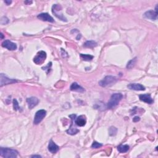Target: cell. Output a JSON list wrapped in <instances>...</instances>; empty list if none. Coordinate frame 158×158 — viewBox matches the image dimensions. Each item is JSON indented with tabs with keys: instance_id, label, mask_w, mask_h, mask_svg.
<instances>
[{
	"instance_id": "cell-1",
	"label": "cell",
	"mask_w": 158,
	"mask_h": 158,
	"mask_svg": "<svg viewBox=\"0 0 158 158\" xmlns=\"http://www.w3.org/2000/svg\"><path fill=\"white\" fill-rule=\"evenodd\" d=\"M122 98H123V96L121 93H114L112 95L109 101L107 104V106H106L107 108L112 109L113 108V107L117 106L119 105V102L122 100Z\"/></svg>"
},
{
	"instance_id": "cell-2",
	"label": "cell",
	"mask_w": 158,
	"mask_h": 158,
	"mask_svg": "<svg viewBox=\"0 0 158 158\" xmlns=\"http://www.w3.org/2000/svg\"><path fill=\"white\" fill-rule=\"evenodd\" d=\"M17 155L18 152L15 149L3 147L0 148V156L3 157L14 158L17 157Z\"/></svg>"
},
{
	"instance_id": "cell-3",
	"label": "cell",
	"mask_w": 158,
	"mask_h": 158,
	"mask_svg": "<svg viewBox=\"0 0 158 158\" xmlns=\"http://www.w3.org/2000/svg\"><path fill=\"white\" fill-rule=\"evenodd\" d=\"M52 13L55 16L64 22H67V20L62 13V7L59 5H54L52 7Z\"/></svg>"
},
{
	"instance_id": "cell-4",
	"label": "cell",
	"mask_w": 158,
	"mask_h": 158,
	"mask_svg": "<svg viewBox=\"0 0 158 158\" xmlns=\"http://www.w3.org/2000/svg\"><path fill=\"white\" fill-rule=\"evenodd\" d=\"M117 81V78L115 77L111 76V75H107L102 80L99 81V85L102 87H106L108 85H111L115 83H116Z\"/></svg>"
},
{
	"instance_id": "cell-5",
	"label": "cell",
	"mask_w": 158,
	"mask_h": 158,
	"mask_svg": "<svg viewBox=\"0 0 158 158\" xmlns=\"http://www.w3.org/2000/svg\"><path fill=\"white\" fill-rule=\"evenodd\" d=\"M46 115H47V111L44 109H41L38 111L35 115L34 120H33V124L35 125H38V124L43 121V119L45 117Z\"/></svg>"
},
{
	"instance_id": "cell-6",
	"label": "cell",
	"mask_w": 158,
	"mask_h": 158,
	"mask_svg": "<svg viewBox=\"0 0 158 158\" xmlns=\"http://www.w3.org/2000/svg\"><path fill=\"white\" fill-rule=\"evenodd\" d=\"M47 58V53L43 51H41L37 53V56L33 58V62L36 64H42Z\"/></svg>"
},
{
	"instance_id": "cell-7",
	"label": "cell",
	"mask_w": 158,
	"mask_h": 158,
	"mask_svg": "<svg viewBox=\"0 0 158 158\" xmlns=\"http://www.w3.org/2000/svg\"><path fill=\"white\" fill-rule=\"evenodd\" d=\"M69 117H71L72 119V124L71 127H69V129L66 131V132L69 135H74L79 132V130H78L74 126V121L75 119L76 115L75 114L70 115H69Z\"/></svg>"
},
{
	"instance_id": "cell-8",
	"label": "cell",
	"mask_w": 158,
	"mask_h": 158,
	"mask_svg": "<svg viewBox=\"0 0 158 158\" xmlns=\"http://www.w3.org/2000/svg\"><path fill=\"white\" fill-rule=\"evenodd\" d=\"M157 14H158L157 13V6H156L155 11L150 10L148 11H146V12L144 14V17L145 18L151 19V20H152V21H155L157 19Z\"/></svg>"
},
{
	"instance_id": "cell-9",
	"label": "cell",
	"mask_w": 158,
	"mask_h": 158,
	"mask_svg": "<svg viewBox=\"0 0 158 158\" xmlns=\"http://www.w3.org/2000/svg\"><path fill=\"white\" fill-rule=\"evenodd\" d=\"M16 82H17V81L16 80L9 79L3 74H1V83H0V87H1L4 85H9Z\"/></svg>"
},
{
	"instance_id": "cell-10",
	"label": "cell",
	"mask_w": 158,
	"mask_h": 158,
	"mask_svg": "<svg viewBox=\"0 0 158 158\" xmlns=\"http://www.w3.org/2000/svg\"><path fill=\"white\" fill-rule=\"evenodd\" d=\"M2 47L3 48H5L7 49L11 50V51H13V50H16L17 48L16 43H13V42L11 41L10 40H5L2 43Z\"/></svg>"
},
{
	"instance_id": "cell-11",
	"label": "cell",
	"mask_w": 158,
	"mask_h": 158,
	"mask_svg": "<svg viewBox=\"0 0 158 158\" xmlns=\"http://www.w3.org/2000/svg\"><path fill=\"white\" fill-rule=\"evenodd\" d=\"M38 19H39L40 20L42 21L45 22H54V19L50 16V15L48 13H41L38 15L37 16Z\"/></svg>"
},
{
	"instance_id": "cell-12",
	"label": "cell",
	"mask_w": 158,
	"mask_h": 158,
	"mask_svg": "<svg viewBox=\"0 0 158 158\" xmlns=\"http://www.w3.org/2000/svg\"><path fill=\"white\" fill-rule=\"evenodd\" d=\"M27 103L28 104L29 108L32 109L38 105V103H39V100L36 97H31L27 99Z\"/></svg>"
},
{
	"instance_id": "cell-13",
	"label": "cell",
	"mask_w": 158,
	"mask_h": 158,
	"mask_svg": "<svg viewBox=\"0 0 158 158\" xmlns=\"http://www.w3.org/2000/svg\"><path fill=\"white\" fill-rule=\"evenodd\" d=\"M87 119L85 115H80L75 119V124L79 127H83L85 125Z\"/></svg>"
},
{
	"instance_id": "cell-14",
	"label": "cell",
	"mask_w": 158,
	"mask_h": 158,
	"mask_svg": "<svg viewBox=\"0 0 158 158\" xmlns=\"http://www.w3.org/2000/svg\"><path fill=\"white\" fill-rule=\"evenodd\" d=\"M129 89L136 91H144L145 87L140 83H130L127 86Z\"/></svg>"
},
{
	"instance_id": "cell-15",
	"label": "cell",
	"mask_w": 158,
	"mask_h": 158,
	"mask_svg": "<svg viewBox=\"0 0 158 158\" xmlns=\"http://www.w3.org/2000/svg\"><path fill=\"white\" fill-rule=\"evenodd\" d=\"M139 98L141 101H143L146 103L149 104V105H151V104H152L154 102L153 99L151 97V95L150 94L140 95L139 96Z\"/></svg>"
},
{
	"instance_id": "cell-16",
	"label": "cell",
	"mask_w": 158,
	"mask_h": 158,
	"mask_svg": "<svg viewBox=\"0 0 158 158\" xmlns=\"http://www.w3.org/2000/svg\"><path fill=\"white\" fill-rule=\"evenodd\" d=\"M48 148L49 151L51 152L53 154H55L56 152H57V151H58L59 149V146H57L52 140H51L49 141Z\"/></svg>"
},
{
	"instance_id": "cell-17",
	"label": "cell",
	"mask_w": 158,
	"mask_h": 158,
	"mask_svg": "<svg viewBox=\"0 0 158 158\" xmlns=\"http://www.w3.org/2000/svg\"><path fill=\"white\" fill-rule=\"evenodd\" d=\"M70 89L71 91H77L79 92V93H83V92L85 91V89L80 85L77 83V82H74L72 83L71 86L70 87Z\"/></svg>"
},
{
	"instance_id": "cell-18",
	"label": "cell",
	"mask_w": 158,
	"mask_h": 158,
	"mask_svg": "<svg viewBox=\"0 0 158 158\" xmlns=\"http://www.w3.org/2000/svg\"><path fill=\"white\" fill-rule=\"evenodd\" d=\"M97 43H96V41H92V40H90V41H87L85 43H84L83 46L85 48H95L96 47H97Z\"/></svg>"
},
{
	"instance_id": "cell-19",
	"label": "cell",
	"mask_w": 158,
	"mask_h": 158,
	"mask_svg": "<svg viewBox=\"0 0 158 158\" xmlns=\"http://www.w3.org/2000/svg\"><path fill=\"white\" fill-rule=\"evenodd\" d=\"M129 148H130L129 146L127 145H121L117 147L118 151L122 153H124L127 152L129 150Z\"/></svg>"
},
{
	"instance_id": "cell-20",
	"label": "cell",
	"mask_w": 158,
	"mask_h": 158,
	"mask_svg": "<svg viewBox=\"0 0 158 158\" xmlns=\"http://www.w3.org/2000/svg\"><path fill=\"white\" fill-rule=\"evenodd\" d=\"M80 57L85 61H90L93 59V56L90 55H84V54H80Z\"/></svg>"
},
{
	"instance_id": "cell-21",
	"label": "cell",
	"mask_w": 158,
	"mask_h": 158,
	"mask_svg": "<svg viewBox=\"0 0 158 158\" xmlns=\"http://www.w3.org/2000/svg\"><path fill=\"white\" fill-rule=\"evenodd\" d=\"M136 62H137V57H135L134 59H132V60H130L129 62L127 63V69H132L134 67L135 64H136Z\"/></svg>"
},
{
	"instance_id": "cell-22",
	"label": "cell",
	"mask_w": 158,
	"mask_h": 158,
	"mask_svg": "<svg viewBox=\"0 0 158 158\" xmlns=\"http://www.w3.org/2000/svg\"><path fill=\"white\" fill-rule=\"evenodd\" d=\"M95 109H98L100 111H104L105 110L106 108H107V107L105 106L103 103L101 104H96V105L93 106Z\"/></svg>"
},
{
	"instance_id": "cell-23",
	"label": "cell",
	"mask_w": 158,
	"mask_h": 158,
	"mask_svg": "<svg viewBox=\"0 0 158 158\" xmlns=\"http://www.w3.org/2000/svg\"><path fill=\"white\" fill-rule=\"evenodd\" d=\"M117 132V129L115 127H111L109 130V133L110 136H114L116 135Z\"/></svg>"
},
{
	"instance_id": "cell-24",
	"label": "cell",
	"mask_w": 158,
	"mask_h": 158,
	"mask_svg": "<svg viewBox=\"0 0 158 158\" xmlns=\"http://www.w3.org/2000/svg\"><path fill=\"white\" fill-rule=\"evenodd\" d=\"M13 108H14V111H20L21 107H20V106H19V103H18L17 101V100L16 99H13Z\"/></svg>"
},
{
	"instance_id": "cell-25",
	"label": "cell",
	"mask_w": 158,
	"mask_h": 158,
	"mask_svg": "<svg viewBox=\"0 0 158 158\" xmlns=\"http://www.w3.org/2000/svg\"><path fill=\"white\" fill-rule=\"evenodd\" d=\"M103 146V144L100 143H98L97 141H94L93 143V144L91 145V148H95V149H97L100 147H101Z\"/></svg>"
},
{
	"instance_id": "cell-26",
	"label": "cell",
	"mask_w": 158,
	"mask_h": 158,
	"mask_svg": "<svg viewBox=\"0 0 158 158\" xmlns=\"http://www.w3.org/2000/svg\"><path fill=\"white\" fill-rule=\"evenodd\" d=\"M9 22V19L6 17H3L1 19V24L2 25H6Z\"/></svg>"
},
{
	"instance_id": "cell-27",
	"label": "cell",
	"mask_w": 158,
	"mask_h": 158,
	"mask_svg": "<svg viewBox=\"0 0 158 158\" xmlns=\"http://www.w3.org/2000/svg\"><path fill=\"white\" fill-rule=\"evenodd\" d=\"M61 55H62V56L63 57V58H67V57H68L67 53L63 48L61 49Z\"/></svg>"
},
{
	"instance_id": "cell-28",
	"label": "cell",
	"mask_w": 158,
	"mask_h": 158,
	"mask_svg": "<svg viewBox=\"0 0 158 158\" xmlns=\"http://www.w3.org/2000/svg\"><path fill=\"white\" fill-rule=\"evenodd\" d=\"M140 117L136 116V117H135L133 119V122H138V121H140Z\"/></svg>"
},
{
	"instance_id": "cell-29",
	"label": "cell",
	"mask_w": 158,
	"mask_h": 158,
	"mask_svg": "<svg viewBox=\"0 0 158 158\" xmlns=\"http://www.w3.org/2000/svg\"><path fill=\"white\" fill-rule=\"evenodd\" d=\"M24 3L27 5H30V4L32 3V1H25Z\"/></svg>"
},
{
	"instance_id": "cell-30",
	"label": "cell",
	"mask_w": 158,
	"mask_h": 158,
	"mask_svg": "<svg viewBox=\"0 0 158 158\" xmlns=\"http://www.w3.org/2000/svg\"><path fill=\"white\" fill-rule=\"evenodd\" d=\"M5 3L7 5H9L10 4L12 3V1H5Z\"/></svg>"
},
{
	"instance_id": "cell-31",
	"label": "cell",
	"mask_w": 158,
	"mask_h": 158,
	"mask_svg": "<svg viewBox=\"0 0 158 158\" xmlns=\"http://www.w3.org/2000/svg\"><path fill=\"white\" fill-rule=\"evenodd\" d=\"M41 156H39V155H33V156H32V157H41Z\"/></svg>"
},
{
	"instance_id": "cell-32",
	"label": "cell",
	"mask_w": 158,
	"mask_h": 158,
	"mask_svg": "<svg viewBox=\"0 0 158 158\" xmlns=\"http://www.w3.org/2000/svg\"><path fill=\"white\" fill-rule=\"evenodd\" d=\"M1 35V39H3V38H4L3 34L2 33H1V35Z\"/></svg>"
}]
</instances>
